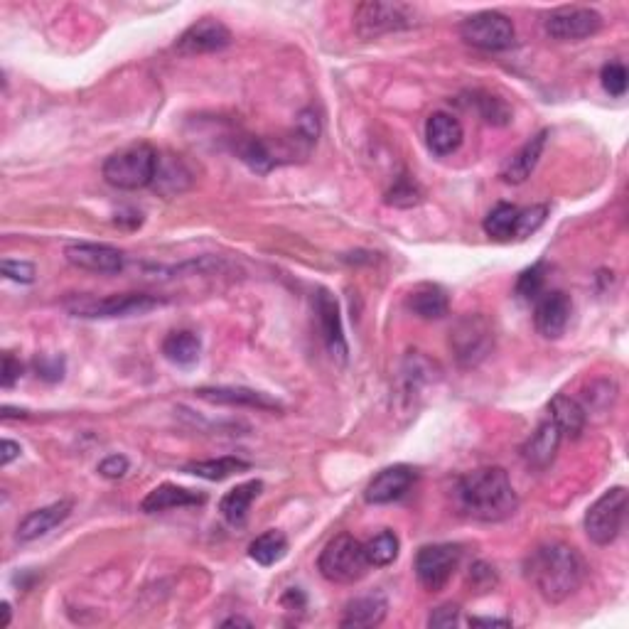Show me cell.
I'll list each match as a JSON object with an SVG mask.
<instances>
[{"label": "cell", "instance_id": "obj_36", "mask_svg": "<svg viewBox=\"0 0 629 629\" xmlns=\"http://www.w3.org/2000/svg\"><path fill=\"white\" fill-rule=\"evenodd\" d=\"M548 217L546 204H534V207L519 209V222H516V239H526V236L536 234L544 227Z\"/></svg>", "mask_w": 629, "mask_h": 629}, {"label": "cell", "instance_id": "obj_16", "mask_svg": "<svg viewBox=\"0 0 629 629\" xmlns=\"http://www.w3.org/2000/svg\"><path fill=\"white\" fill-rule=\"evenodd\" d=\"M566 438L563 430L546 418V421L539 423V428L531 433V438L526 440L524 448H521V458H524L526 467L534 472H544L553 465L556 460L558 448H561V440Z\"/></svg>", "mask_w": 629, "mask_h": 629}, {"label": "cell", "instance_id": "obj_40", "mask_svg": "<svg viewBox=\"0 0 629 629\" xmlns=\"http://www.w3.org/2000/svg\"><path fill=\"white\" fill-rule=\"evenodd\" d=\"M0 271L5 278L15 283H32L35 281V266L28 261H3L0 263Z\"/></svg>", "mask_w": 629, "mask_h": 629}, {"label": "cell", "instance_id": "obj_44", "mask_svg": "<svg viewBox=\"0 0 629 629\" xmlns=\"http://www.w3.org/2000/svg\"><path fill=\"white\" fill-rule=\"evenodd\" d=\"M23 376V364L18 362V359L13 357V354H5L3 357V374H0V384L5 386V389H10V386L15 384V381Z\"/></svg>", "mask_w": 629, "mask_h": 629}, {"label": "cell", "instance_id": "obj_48", "mask_svg": "<svg viewBox=\"0 0 629 629\" xmlns=\"http://www.w3.org/2000/svg\"><path fill=\"white\" fill-rule=\"evenodd\" d=\"M222 627H251V622L244 620V617H229V620L222 622Z\"/></svg>", "mask_w": 629, "mask_h": 629}, {"label": "cell", "instance_id": "obj_17", "mask_svg": "<svg viewBox=\"0 0 629 629\" xmlns=\"http://www.w3.org/2000/svg\"><path fill=\"white\" fill-rule=\"evenodd\" d=\"M416 482V470L411 465H391L381 470L379 475L364 489V499L369 504H391L401 499Z\"/></svg>", "mask_w": 629, "mask_h": 629}, {"label": "cell", "instance_id": "obj_5", "mask_svg": "<svg viewBox=\"0 0 629 629\" xmlns=\"http://www.w3.org/2000/svg\"><path fill=\"white\" fill-rule=\"evenodd\" d=\"M354 32L362 40H376L389 32L408 30L416 25L418 10L406 3H384V0H367L354 8Z\"/></svg>", "mask_w": 629, "mask_h": 629}, {"label": "cell", "instance_id": "obj_47", "mask_svg": "<svg viewBox=\"0 0 629 629\" xmlns=\"http://www.w3.org/2000/svg\"><path fill=\"white\" fill-rule=\"evenodd\" d=\"M470 627H512V620H499V617H472Z\"/></svg>", "mask_w": 629, "mask_h": 629}, {"label": "cell", "instance_id": "obj_15", "mask_svg": "<svg viewBox=\"0 0 629 629\" xmlns=\"http://www.w3.org/2000/svg\"><path fill=\"white\" fill-rule=\"evenodd\" d=\"M315 313H317V322H320V332H322V340H325L327 352H330L335 359H340V362H347L349 347H347V337H344L340 303H337V298L327 288L317 290Z\"/></svg>", "mask_w": 629, "mask_h": 629}, {"label": "cell", "instance_id": "obj_32", "mask_svg": "<svg viewBox=\"0 0 629 629\" xmlns=\"http://www.w3.org/2000/svg\"><path fill=\"white\" fill-rule=\"evenodd\" d=\"M516 222H519V207L502 202L487 214L482 227H485L487 236H492V239L509 241L512 236H516Z\"/></svg>", "mask_w": 629, "mask_h": 629}, {"label": "cell", "instance_id": "obj_18", "mask_svg": "<svg viewBox=\"0 0 629 629\" xmlns=\"http://www.w3.org/2000/svg\"><path fill=\"white\" fill-rule=\"evenodd\" d=\"M197 396L209 403H219V406H241V408H256V411H283V406L276 399L256 389H246V386H202L195 391Z\"/></svg>", "mask_w": 629, "mask_h": 629}, {"label": "cell", "instance_id": "obj_29", "mask_svg": "<svg viewBox=\"0 0 629 629\" xmlns=\"http://www.w3.org/2000/svg\"><path fill=\"white\" fill-rule=\"evenodd\" d=\"M288 553V539L283 531L271 529L266 534L256 536L249 546V556L254 558L258 566H276L278 561H283Z\"/></svg>", "mask_w": 629, "mask_h": 629}, {"label": "cell", "instance_id": "obj_33", "mask_svg": "<svg viewBox=\"0 0 629 629\" xmlns=\"http://www.w3.org/2000/svg\"><path fill=\"white\" fill-rule=\"evenodd\" d=\"M364 551H367L369 563H372L374 568L391 566V563L399 558L401 551L399 536H396L394 531H381V534H376L374 539H369L367 544H364Z\"/></svg>", "mask_w": 629, "mask_h": 629}, {"label": "cell", "instance_id": "obj_11", "mask_svg": "<svg viewBox=\"0 0 629 629\" xmlns=\"http://www.w3.org/2000/svg\"><path fill=\"white\" fill-rule=\"evenodd\" d=\"M462 551L455 544H433L423 546L416 556V575L418 583L428 590V593H438L448 585L453 573L458 571Z\"/></svg>", "mask_w": 629, "mask_h": 629}, {"label": "cell", "instance_id": "obj_25", "mask_svg": "<svg viewBox=\"0 0 629 629\" xmlns=\"http://www.w3.org/2000/svg\"><path fill=\"white\" fill-rule=\"evenodd\" d=\"M261 489H263L261 480H249L231 487L222 497V502H219V512H222V516L231 526H241L246 521V516H249L251 504H254L258 494H261Z\"/></svg>", "mask_w": 629, "mask_h": 629}, {"label": "cell", "instance_id": "obj_8", "mask_svg": "<svg viewBox=\"0 0 629 629\" xmlns=\"http://www.w3.org/2000/svg\"><path fill=\"white\" fill-rule=\"evenodd\" d=\"M629 494L625 487H612L585 514V534L595 546H610L625 526Z\"/></svg>", "mask_w": 629, "mask_h": 629}, {"label": "cell", "instance_id": "obj_20", "mask_svg": "<svg viewBox=\"0 0 629 629\" xmlns=\"http://www.w3.org/2000/svg\"><path fill=\"white\" fill-rule=\"evenodd\" d=\"M465 131H462V123L455 116L438 111L426 121V143L435 155L445 158V155H453L455 150L462 145Z\"/></svg>", "mask_w": 629, "mask_h": 629}, {"label": "cell", "instance_id": "obj_37", "mask_svg": "<svg viewBox=\"0 0 629 629\" xmlns=\"http://www.w3.org/2000/svg\"><path fill=\"white\" fill-rule=\"evenodd\" d=\"M544 281V263H536V266L526 268L521 273L519 281H516V293L524 300H536L541 295V290H544Z\"/></svg>", "mask_w": 629, "mask_h": 629}, {"label": "cell", "instance_id": "obj_49", "mask_svg": "<svg viewBox=\"0 0 629 629\" xmlns=\"http://www.w3.org/2000/svg\"><path fill=\"white\" fill-rule=\"evenodd\" d=\"M10 625V605L3 602V620H0V627H8Z\"/></svg>", "mask_w": 629, "mask_h": 629}, {"label": "cell", "instance_id": "obj_39", "mask_svg": "<svg viewBox=\"0 0 629 629\" xmlns=\"http://www.w3.org/2000/svg\"><path fill=\"white\" fill-rule=\"evenodd\" d=\"M497 571H494L489 563H475V566L470 568V585L475 590H480V593H487V590L497 588Z\"/></svg>", "mask_w": 629, "mask_h": 629}, {"label": "cell", "instance_id": "obj_26", "mask_svg": "<svg viewBox=\"0 0 629 629\" xmlns=\"http://www.w3.org/2000/svg\"><path fill=\"white\" fill-rule=\"evenodd\" d=\"M548 418L563 430V435H571V438H578L585 430V423H588V413H585L583 403L566 394H558L556 399L548 403Z\"/></svg>", "mask_w": 629, "mask_h": 629}, {"label": "cell", "instance_id": "obj_35", "mask_svg": "<svg viewBox=\"0 0 629 629\" xmlns=\"http://www.w3.org/2000/svg\"><path fill=\"white\" fill-rule=\"evenodd\" d=\"M423 200V190L421 185H418L413 177H399V180L394 182V187H391L389 192H386V202L391 204V207H416L418 202Z\"/></svg>", "mask_w": 629, "mask_h": 629}, {"label": "cell", "instance_id": "obj_1", "mask_svg": "<svg viewBox=\"0 0 629 629\" xmlns=\"http://www.w3.org/2000/svg\"><path fill=\"white\" fill-rule=\"evenodd\" d=\"M524 571L541 598L551 605H561L580 590L588 575V563L580 556L578 548L563 541H548L531 551Z\"/></svg>", "mask_w": 629, "mask_h": 629}, {"label": "cell", "instance_id": "obj_31", "mask_svg": "<svg viewBox=\"0 0 629 629\" xmlns=\"http://www.w3.org/2000/svg\"><path fill=\"white\" fill-rule=\"evenodd\" d=\"M236 155H239L251 170L261 172V175L281 163V160L276 158V153H273L271 145L261 141V138H244V141H239V145H236Z\"/></svg>", "mask_w": 629, "mask_h": 629}, {"label": "cell", "instance_id": "obj_27", "mask_svg": "<svg viewBox=\"0 0 629 629\" xmlns=\"http://www.w3.org/2000/svg\"><path fill=\"white\" fill-rule=\"evenodd\" d=\"M408 308L413 310V315L423 317V320H440V317L448 315L450 300L448 293L440 286L423 283V286H418L408 295Z\"/></svg>", "mask_w": 629, "mask_h": 629}, {"label": "cell", "instance_id": "obj_10", "mask_svg": "<svg viewBox=\"0 0 629 629\" xmlns=\"http://www.w3.org/2000/svg\"><path fill=\"white\" fill-rule=\"evenodd\" d=\"M602 28V15L593 8H580V5H566L556 8L546 15L544 30L548 37L558 42H578L598 35Z\"/></svg>", "mask_w": 629, "mask_h": 629}, {"label": "cell", "instance_id": "obj_30", "mask_svg": "<svg viewBox=\"0 0 629 629\" xmlns=\"http://www.w3.org/2000/svg\"><path fill=\"white\" fill-rule=\"evenodd\" d=\"M249 462L241 458H217V460H197V462H187L185 472L190 475L202 477V480L209 482H222L227 477L236 475V472H246L249 470Z\"/></svg>", "mask_w": 629, "mask_h": 629}, {"label": "cell", "instance_id": "obj_13", "mask_svg": "<svg viewBox=\"0 0 629 629\" xmlns=\"http://www.w3.org/2000/svg\"><path fill=\"white\" fill-rule=\"evenodd\" d=\"M229 45L231 30L227 25L217 18H202L182 32L175 50L180 55H209V52H219Z\"/></svg>", "mask_w": 629, "mask_h": 629}, {"label": "cell", "instance_id": "obj_41", "mask_svg": "<svg viewBox=\"0 0 629 629\" xmlns=\"http://www.w3.org/2000/svg\"><path fill=\"white\" fill-rule=\"evenodd\" d=\"M460 622V607L448 602V605H440L438 610H433V615L428 617V625L430 627H440V629H448L455 627Z\"/></svg>", "mask_w": 629, "mask_h": 629}, {"label": "cell", "instance_id": "obj_22", "mask_svg": "<svg viewBox=\"0 0 629 629\" xmlns=\"http://www.w3.org/2000/svg\"><path fill=\"white\" fill-rule=\"evenodd\" d=\"M207 502L202 492H192L187 487H177L165 482V485L155 487L153 492H148V497L141 502V509L145 514H158L168 512V509H180V507H197V504Z\"/></svg>", "mask_w": 629, "mask_h": 629}, {"label": "cell", "instance_id": "obj_19", "mask_svg": "<svg viewBox=\"0 0 629 629\" xmlns=\"http://www.w3.org/2000/svg\"><path fill=\"white\" fill-rule=\"evenodd\" d=\"M69 514H72V502H55L50 507L35 509L18 524V541L20 544H30V541L42 539L52 529H57L59 524H64Z\"/></svg>", "mask_w": 629, "mask_h": 629}, {"label": "cell", "instance_id": "obj_4", "mask_svg": "<svg viewBox=\"0 0 629 629\" xmlns=\"http://www.w3.org/2000/svg\"><path fill=\"white\" fill-rule=\"evenodd\" d=\"M372 563H369L367 551H364L362 541L354 536L340 534L322 548L320 558H317V571L325 580L337 585H352L367 575Z\"/></svg>", "mask_w": 629, "mask_h": 629}, {"label": "cell", "instance_id": "obj_24", "mask_svg": "<svg viewBox=\"0 0 629 629\" xmlns=\"http://www.w3.org/2000/svg\"><path fill=\"white\" fill-rule=\"evenodd\" d=\"M386 612H389V602H386L384 595L374 593V595H362V598L352 600L347 607H344L342 615V627H379L384 622Z\"/></svg>", "mask_w": 629, "mask_h": 629}, {"label": "cell", "instance_id": "obj_21", "mask_svg": "<svg viewBox=\"0 0 629 629\" xmlns=\"http://www.w3.org/2000/svg\"><path fill=\"white\" fill-rule=\"evenodd\" d=\"M546 141H548V131H541V133H536L531 141H526L524 145H521L512 158H509V163L504 165L502 180L507 182V185H521V182L529 180L531 172H534L536 165H539L541 155H544Z\"/></svg>", "mask_w": 629, "mask_h": 629}, {"label": "cell", "instance_id": "obj_14", "mask_svg": "<svg viewBox=\"0 0 629 629\" xmlns=\"http://www.w3.org/2000/svg\"><path fill=\"white\" fill-rule=\"evenodd\" d=\"M539 303L534 310V325L539 330L541 337L546 340H558V337L566 335L568 322L573 315V300L571 295L563 293V290H551V293L539 295Z\"/></svg>", "mask_w": 629, "mask_h": 629}, {"label": "cell", "instance_id": "obj_3", "mask_svg": "<svg viewBox=\"0 0 629 629\" xmlns=\"http://www.w3.org/2000/svg\"><path fill=\"white\" fill-rule=\"evenodd\" d=\"M158 160L160 155L153 145L133 143L109 155L104 168H101V175H104L106 185L116 187V190H143V187L153 185Z\"/></svg>", "mask_w": 629, "mask_h": 629}, {"label": "cell", "instance_id": "obj_23", "mask_svg": "<svg viewBox=\"0 0 629 629\" xmlns=\"http://www.w3.org/2000/svg\"><path fill=\"white\" fill-rule=\"evenodd\" d=\"M192 185V172L185 165V160L180 155H160L158 160V170H155V180H153V190L160 192V195L172 197L185 192L187 187Z\"/></svg>", "mask_w": 629, "mask_h": 629}, {"label": "cell", "instance_id": "obj_42", "mask_svg": "<svg viewBox=\"0 0 629 629\" xmlns=\"http://www.w3.org/2000/svg\"><path fill=\"white\" fill-rule=\"evenodd\" d=\"M128 458H123V455H109L106 460L99 462V475L106 477V480H121V477H126L128 472Z\"/></svg>", "mask_w": 629, "mask_h": 629}, {"label": "cell", "instance_id": "obj_43", "mask_svg": "<svg viewBox=\"0 0 629 629\" xmlns=\"http://www.w3.org/2000/svg\"><path fill=\"white\" fill-rule=\"evenodd\" d=\"M298 133L305 138L308 143H315L317 136H320V121H317L315 111H303L298 118Z\"/></svg>", "mask_w": 629, "mask_h": 629}, {"label": "cell", "instance_id": "obj_9", "mask_svg": "<svg viewBox=\"0 0 629 629\" xmlns=\"http://www.w3.org/2000/svg\"><path fill=\"white\" fill-rule=\"evenodd\" d=\"M460 37L482 52H504L514 45V23L499 10H482L462 20Z\"/></svg>", "mask_w": 629, "mask_h": 629}, {"label": "cell", "instance_id": "obj_2", "mask_svg": "<svg viewBox=\"0 0 629 629\" xmlns=\"http://www.w3.org/2000/svg\"><path fill=\"white\" fill-rule=\"evenodd\" d=\"M455 504L467 519L497 524L507 521L519 509L512 480L502 467H482L462 475L455 482Z\"/></svg>", "mask_w": 629, "mask_h": 629}, {"label": "cell", "instance_id": "obj_46", "mask_svg": "<svg viewBox=\"0 0 629 629\" xmlns=\"http://www.w3.org/2000/svg\"><path fill=\"white\" fill-rule=\"evenodd\" d=\"M20 453H23V450H20V445L13 443V440H3V443H0V462H3V467H8L15 458H20Z\"/></svg>", "mask_w": 629, "mask_h": 629}, {"label": "cell", "instance_id": "obj_45", "mask_svg": "<svg viewBox=\"0 0 629 629\" xmlns=\"http://www.w3.org/2000/svg\"><path fill=\"white\" fill-rule=\"evenodd\" d=\"M37 372H40L42 379H47V381L62 379V372H64L62 359H42V362H37Z\"/></svg>", "mask_w": 629, "mask_h": 629}, {"label": "cell", "instance_id": "obj_38", "mask_svg": "<svg viewBox=\"0 0 629 629\" xmlns=\"http://www.w3.org/2000/svg\"><path fill=\"white\" fill-rule=\"evenodd\" d=\"M600 79H602V86H605V91L610 96H625L627 91V69L625 64L620 62H610L602 67L600 72Z\"/></svg>", "mask_w": 629, "mask_h": 629}, {"label": "cell", "instance_id": "obj_34", "mask_svg": "<svg viewBox=\"0 0 629 629\" xmlns=\"http://www.w3.org/2000/svg\"><path fill=\"white\" fill-rule=\"evenodd\" d=\"M475 106L489 126H507L512 121V109L507 106V101L494 94H487V91H477Z\"/></svg>", "mask_w": 629, "mask_h": 629}, {"label": "cell", "instance_id": "obj_28", "mask_svg": "<svg viewBox=\"0 0 629 629\" xmlns=\"http://www.w3.org/2000/svg\"><path fill=\"white\" fill-rule=\"evenodd\" d=\"M202 352V342L195 332L190 330H180V332H170L163 340V354L165 359L177 367H192V364L200 359Z\"/></svg>", "mask_w": 629, "mask_h": 629}, {"label": "cell", "instance_id": "obj_6", "mask_svg": "<svg viewBox=\"0 0 629 629\" xmlns=\"http://www.w3.org/2000/svg\"><path fill=\"white\" fill-rule=\"evenodd\" d=\"M450 347L462 369H475L492 354L494 327L485 315H465L450 330Z\"/></svg>", "mask_w": 629, "mask_h": 629}, {"label": "cell", "instance_id": "obj_12", "mask_svg": "<svg viewBox=\"0 0 629 629\" xmlns=\"http://www.w3.org/2000/svg\"><path fill=\"white\" fill-rule=\"evenodd\" d=\"M64 256L74 268H82L89 273H101V276H114L126 268V254L116 246L109 244H89V241H79V244H69L64 249Z\"/></svg>", "mask_w": 629, "mask_h": 629}, {"label": "cell", "instance_id": "obj_7", "mask_svg": "<svg viewBox=\"0 0 629 629\" xmlns=\"http://www.w3.org/2000/svg\"><path fill=\"white\" fill-rule=\"evenodd\" d=\"M165 305L163 298H155L150 293H123V295H109V298H89V295H77V298L67 300V310L74 317H131V315H145L150 310Z\"/></svg>", "mask_w": 629, "mask_h": 629}]
</instances>
